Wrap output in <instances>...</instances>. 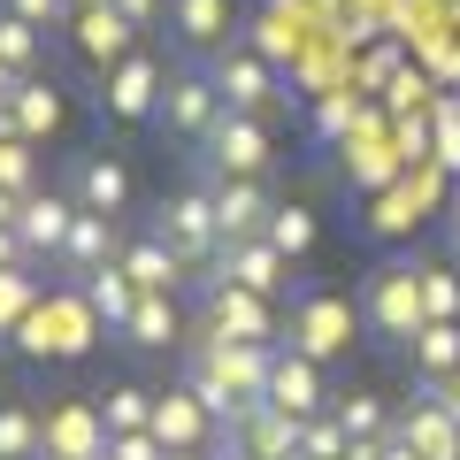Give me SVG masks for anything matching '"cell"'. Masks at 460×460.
<instances>
[{
    "label": "cell",
    "mask_w": 460,
    "mask_h": 460,
    "mask_svg": "<svg viewBox=\"0 0 460 460\" xmlns=\"http://www.w3.org/2000/svg\"><path fill=\"white\" fill-rule=\"evenodd\" d=\"M438 131H445V162L460 169V100H445V108H438Z\"/></svg>",
    "instance_id": "39"
},
{
    "label": "cell",
    "mask_w": 460,
    "mask_h": 460,
    "mask_svg": "<svg viewBox=\"0 0 460 460\" xmlns=\"http://www.w3.org/2000/svg\"><path fill=\"white\" fill-rule=\"evenodd\" d=\"M215 192V223H223V238H261L269 215H277V192H269V177H215V169H199Z\"/></svg>",
    "instance_id": "12"
},
{
    "label": "cell",
    "mask_w": 460,
    "mask_h": 460,
    "mask_svg": "<svg viewBox=\"0 0 460 460\" xmlns=\"http://www.w3.org/2000/svg\"><path fill=\"white\" fill-rule=\"evenodd\" d=\"M69 8H100V0H69Z\"/></svg>",
    "instance_id": "48"
},
{
    "label": "cell",
    "mask_w": 460,
    "mask_h": 460,
    "mask_svg": "<svg viewBox=\"0 0 460 460\" xmlns=\"http://www.w3.org/2000/svg\"><path fill=\"white\" fill-rule=\"evenodd\" d=\"M199 169H215V177H269V169H277V146H269V115L223 108V115H215V131L199 138Z\"/></svg>",
    "instance_id": "4"
},
{
    "label": "cell",
    "mask_w": 460,
    "mask_h": 460,
    "mask_svg": "<svg viewBox=\"0 0 460 460\" xmlns=\"http://www.w3.org/2000/svg\"><path fill=\"white\" fill-rule=\"evenodd\" d=\"M208 269H223L230 284H246V292H292V261H284L269 238H223V253H215Z\"/></svg>",
    "instance_id": "19"
},
{
    "label": "cell",
    "mask_w": 460,
    "mask_h": 460,
    "mask_svg": "<svg viewBox=\"0 0 460 460\" xmlns=\"http://www.w3.org/2000/svg\"><path fill=\"white\" fill-rule=\"evenodd\" d=\"M154 399L162 392H146V384H108V392H100V422H108V438L115 429H154Z\"/></svg>",
    "instance_id": "29"
},
{
    "label": "cell",
    "mask_w": 460,
    "mask_h": 460,
    "mask_svg": "<svg viewBox=\"0 0 460 460\" xmlns=\"http://www.w3.org/2000/svg\"><path fill=\"white\" fill-rule=\"evenodd\" d=\"M361 323L376 330L384 345H399L407 353V338L429 323V307H422V261H376L361 277Z\"/></svg>",
    "instance_id": "1"
},
{
    "label": "cell",
    "mask_w": 460,
    "mask_h": 460,
    "mask_svg": "<svg viewBox=\"0 0 460 460\" xmlns=\"http://www.w3.org/2000/svg\"><path fill=\"white\" fill-rule=\"evenodd\" d=\"M77 299L100 314V330H123V323H131V307H138V284H131V269H123V261H108V269H93V277H77Z\"/></svg>",
    "instance_id": "23"
},
{
    "label": "cell",
    "mask_w": 460,
    "mask_h": 460,
    "mask_svg": "<svg viewBox=\"0 0 460 460\" xmlns=\"http://www.w3.org/2000/svg\"><path fill=\"white\" fill-rule=\"evenodd\" d=\"M414 392H438V399H445V407H453V414H460V368H453V376H445V384H414Z\"/></svg>",
    "instance_id": "41"
},
{
    "label": "cell",
    "mask_w": 460,
    "mask_h": 460,
    "mask_svg": "<svg viewBox=\"0 0 460 460\" xmlns=\"http://www.w3.org/2000/svg\"><path fill=\"white\" fill-rule=\"evenodd\" d=\"M108 460H169V445L154 429H115L108 438Z\"/></svg>",
    "instance_id": "36"
},
{
    "label": "cell",
    "mask_w": 460,
    "mask_h": 460,
    "mask_svg": "<svg viewBox=\"0 0 460 460\" xmlns=\"http://www.w3.org/2000/svg\"><path fill=\"white\" fill-rule=\"evenodd\" d=\"M199 330L215 338H253V345H277V299L230 284L223 269H199Z\"/></svg>",
    "instance_id": "2"
},
{
    "label": "cell",
    "mask_w": 460,
    "mask_h": 460,
    "mask_svg": "<svg viewBox=\"0 0 460 460\" xmlns=\"http://www.w3.org/2000/svg\"><path fill=\"white\" fill-rule=\"evenodd\" d=\"M47 460H108L100 399H62V407L47 414Z\"/></svg>",
    "instance_id": "17"
},
{
    "label": "cell",
    "mask_w": 460,
    "mask_h": 460,
    "mask_svg": "<svg viewBox=\"0 0 460 460\" xmlns=\"http://www.w3.org/2000/svg\"><path fill=\"white\" fill-rule=\"evenodd\" d=\"M223 445L230 453H253V460H299V414H284L277 399H261V407H246L223 429Z\"/></svg>",
    "instance_id": "15"
},
{
    "label": "cell",
    "mask_w": 460,
    "mask_h": 460,
    "mask_svg": "<svg viewBox=\"0 0 460 460\" xmlns=\"http://www.w3.org/2000/svg\"><path fill=\"white\" fill-rule=\"evenodd\" d=\"M16 84H23V77H16L8 62H0V100H16Z\"/></svg>",
    "instance_id": "44"
},
{
    "label": "cell",
    "mask_w": 460,
    "mask_h": 460,
    "mask_svg": "<svg viewBox=\"0 0 460 460\" xmlns=\"http://www.w3.org/2000/svg\"><path fill=\"white\" fill-rule=\"evenodd\" d=\"M345 445H353V438H345V422L330 407L299 422V460H345Z\"/></svg>",
    "instance_id": "31"
},
{
    "label": "cell",
    "mask_w": 460,
    "mask_h": 460,
    "mask_svg": "<svg viewBox=\"0 0 460 460\" xmlns=\"http://www.w3.org/2000/svg\"><path fill=\"white\" fill-rule=\"evenodd\" d=\"M353 123H361V100H353V93H330L323 108H314V131H323V138H345Z\"/></svg>",
    "instance_id": "35"
},
{
    "label": "cell",
    "mask_w": 460,
    "mask_h": 460,
    "mask_svg": "<svg viewBox=\"0 0 460 460\" xmlns=\"http://www.w3.org/2000/svg\"><path fill=\"white\" fill-rule=\"evenodd\" d=\"M23 323H31V284H23V269H0V338Z\"/></svg>",
    "instance_id": "34"
},
{
    "label": "cell",
    "mask_w": 460,
    "mask_h": 460,
    "mask_svg": "<svg viewBox=\"0 0 460 460\" xmlns=\"http://www.w3.org/2000/svg\"><path fill=\"white\" fill-rule=\"evenodd\" d=\"M115 8H123V16H131L138 31H146V23H162V8H169V0H115Z\"/></svg>",
    "instance_id": "40"
},
{
    "label": "cell",
    "mask_w": 460,
    "mask_h": 460,
    "mask_svg": "<svg viewBox=\"0 0 460 460\" xmlns=\"http://www.w3.org/2000/svg\"><path fill=\"white\" fill-rule=\"evenodd\" d=\"M330 414L345 422V438H399V407H392L384 392H368V384L330 392Z\"/></svg>",
    "instance_id": "25"
},
{
    "label": "cell",
    "mask_w": 460,
    "mask_h": 460,
    "mask_svg": "<svg viewBox=\"0 0 460 460\" xmlns=\"http://www.w3.org/2000/svg\"><path fill=\"white\" fill-rule=\"evenodd\" d=\"M115 253H123V223H115V215L77 208V223H69V238H62V253H54V269L77 284V277H93V269H108Z\"/></svg>",
    "instance_id": "18"
},
{
    "label": "cell",
    "mask_w": 460,
    "mask_h": 460,
    "mask_svg": "<svg viewBox=\"0 0 460 460\" xmlns=\"http://www.w3.org/2000/svg\"><path fill=\"white\" fill-rule=\"evenodd\" d=\"M261 238L284 253V261H299V253L314 246V215H307V208H292V199H277V215H269V230H261Z\"/></svg>",
    "instance_id": "30"
},
{
    "label": "cell",
    "mask_w": 460,
    "mask_h": 460,
    "mask_svg": "<svg viewBox=\"0 0 460 460\" xmlns=\"http://www.w3.org/2000/svg\"><path fill=\"white\" fill-rule=\"evenodd\" d=\"M453 246H460V192H453Z\"/></svg>",
    "instance_id": "46"
},
{
    "label": "cell",
    "mask_w": 460,
    "mask_h": 460,
    "mask_svg": "<svg viewBox=\"0 0 460 460\" xmlns=\"http://www.w3.org/2000/svg\"><path fill=\"white\" fill-rule=\"evenodd\" d=\"M69 223H77V199H69L62 184H39V192H23V208H16V230H23V246H31L39 261L62 253Z\"/></svg>",
    "instance_id": "22"
},
{
    "label": "cell",
    "mask_w": 460,
    "mask_h": 460,
    "mask_svg": "<svg viewBox=\"0 0 460 460\" xmlns=\"http://www.w3.org/2000/svg\"><path fill=\"white\" fill-rule=\"evenodd\" d=\"M62 192L77 199V208H93V215H131V199H138V184H131V162L123 154H108V146H84V154H69V169H62Z\"/></svg>",
    "instance_id": "7"
},
{
    "label": "cell",
    "mask_w": 460,
    "mask_h": 460,
    "mask_svg": "<svg viewBox=\"0 0 460 460\" xmlns=\"http://www.w3.org/2000/svg\"><path fill=\"white\" fill-rule=\"evenodd\" d=\"M0 184L8 192H39V146L31 138H0Z\"/></svg>",
    "instance_id": "32"
},
{
    "label": "cell",
    "mask_w": 460,
    "mask_h": 460,
    "mask_svg": "<svg viewBox=\"0 0 460 460\" xmlns=\"http://www.w3.org/2000/svg\"><path fill=\"white\" fill-rule=\"evenodd\" d=\"M407 368H414V384H445L460 368V323H422L407 338Z\"/></svg>",
    "instance_id": "26"
},
{
    "label": "cell",
    "mask_w": 460,
    "mask_h": 460,
    "mask_svg": "<svg viewBox=\"0 0 460 460\" xmlns=\"http://www.w3.org/2000/svg\"><path fill=\"white\" fill-rule=\"evenodd\" d=\"M384 460H422V453H414L407 438H392V445H384Z\"/></svg>",
    "instance_id": "43"
},
{
    "label": "cell",
    "mask_w": 460,
    "mask_h": 460,
    "mask_svg": "<svg viewBox=\"0 0 460 460\" xmlns=\"http://www.w3.org/2000/svg\"><path fill=\"white\" fill-rule=\"evenodd\" d=\"M0 8H16L23 23H39V31H69V16H77L69 0H0Z\"/></svg>",
    "instance_id": "37"
},
{
    "label": "cell",
    "mask_w": 460,
    "mask_h": 460,
    "mask_svg": "<svg viewBox=\"0 0 460 460\" xmlns=\"http://www.w3.org/2000/svg\"><path fill=\"white\" fill-rule=\"evenodd\" d=\"M162 84H169V69H162V54H146V47H131L115 69H100V115L108 123H154L162 115Z\"/></svg>",
    "instance_id": "5"
},
{
    "label": "cell",
    "mask_w": 460,
    "mask_h": 460,
    "mask_svg": "<svg viewBox=\"0 0 460 460\" xmlns=\"http://www.w3.org/2000/svg\"><path fill=\"white\" fill-rule=\"evenodd\" d=\"M215 460H253V453H230V445H223V438H215Z\"/></svg>",
    "instance_id": "45"
},
{
    "label": "cell",
    "mask_w": 460,
    "mask_h": 460,
    "mask_svg": "<svg viewBox=\"0 0 460 460\" xmlns=\"http://www.w3.org/2000/svg\"><path fill=\"white\" fill-rule=\"evenodd\" d=\"M69 47H77L93 69H115L123 54L138 47V23L123 16L115 0H100V8H77V16H69Z\"/></svg>",
    "instance_id": "16"
},
{
    "label": "cell",
    "mask_w": 460,
    "mask_h": 460,
    "mask_svg": "<svg viewBox=\"0 0 460 460\" xmlns=\"http://www.w3.org/2000/svg\"><path fill=\"white\" fill-rule=\"evenodd\" d=\"M115 338H123V345H138V353H184V345H192V330H184L177 292H138L131 323L115 330Z\"/></svg>",
    "instance_id": "20"
},
{
    "label": "cell",
    "mask_w": 460,
    "mask_h": 460,
    "mask_svg": "<svg viewBox=\"0 0 460 460\" xmlns=\"http://www.w3.org/2000/svg\"><path fill=\"white\" fill-rule=\"evenodd\" d=\"M422 307H429V323H460V277L453 269H422Z\"/></svg>",
    "instance_id": "33"
},
{
    "label": "cell",
    "mask_w": 460,
    "mask_h": 460,
    "mask_svg": "<svg viewBox=\"0 0 460 460\" xmlns=\"http://www.w3.org/2000/svg\"><path fill=\"white\" fill-rule=\"evenodd\" d=\"M0 460H47V414L23 399H0Z\"/></svg>",
    "instance_id": "27"
},
{
    "label": "cell",
    "mask_w": 460,
    "mask_h": 460,
    "mask_svg": "<svg viewBox=\"0 0 460 460\" xmlns=\"http://www.w3.org/2000/svg\"><path fill=\"white\" fill-rule=\"evenodd\" d=\"M31 261H39V253L23 246V230H16V223H0V269H31Z\"/></svg>",
    "instance_id": "38"
},
{
    "label": "cell",
    "mask_w": 460,
    "mask_h": 460,
    "mask_svg": "<svg viewBox=\"0 0 460 460\" xmlns=\"http://www.w3.org/2000/svg\"><path fill=\"white\" fill-rule=\"evenodd\" d=\"M8 108H16V131L31 138V146H47V138L62 131V115H69V100H62V84H47V77H23V84H16V100H8Z\"/></svg>",
    "instance_id": "24"
},
{
    "label": "cell",
    "mask_w": 460,
    "mask_h": 460,
    "mask_svg": "<svg viewBox=\"0 0 460 460\" xmlns=\"http://www.w3.org/2000/svg\"><path fill=\"white\" fill-rule=\"evenodd\" d=\"M162 31H169V47H177V62H208V54H223L246 23H238V0H169Z\"/></svg>",
    "instance_id": "9"
},
{
    "label": "cell",
    "mask_w": 460,
    "mask_h": 460,
    "mask_svg": "<svg viewBox=\"0 0 460 460\" xmlns=\"http://www.w3.org/2000/svg\"><path fill=\"white\" fill-rule=\"evenodd\" d=\"M16 208H23V192H8V184H0V223H16Z\"/></svg>",
    "instance_id": "42"
},
{
    "label": "cell",
    "mask_w": 460,
    "mask_h": 460,
    "mask_svg": "<svg viewBox=\"0 0 460 460\" xmlns=\"http://www.w3.org/2000/svg\"><path fill=\"white\" fill-rule=\"evenodd\" d=\"M146 230H162V238H169V246H177L192 269H208L215 253H223V223H215V192H208V177H192L184 192H169L162 208L146 215Z\"/></svg>",
    "instance_id": "3"
},
{
    "label": "cell",
    "mask_w": 460,
    "mask_h": 460,
    "mask_svg": "<svg viewBox=\"0 0 460 460\" xmlns=\"http://www.w3.org/2000/svg\"><path fill=\"white\" fill-rule=\"evenodd\" d=\"M115 261L131 269V284H138V292H184V284H199V269L184 261L177 246H169L162 230H131V238H123V253H115Z\"/></svg>",
    "instance_id": "14"
},
{
    "label": "cell",
    "mask_w": 460,
    "mask_h": 460,
    "mask_svg": "<svg viewBox=\"0 0 460 460\" xmlns=\"http://www.w3.org/2000/svg\"><path fill=\"white\" fill-rule=\"evenodd\" d=\"M215 115H223V93H215V77H208V62H177L169 69V84H162V123L169 138H184V146H199V138L215 131Z\"/></svg>",
    "instance_id": "8"
},
{
    "label": "cell",
    "mask_w": 460,
    "mask_h": 460,
    "mask_svg": "<svg viewBox=\"0 0 460 460\" xmlns=\"http://www.w3.org/2000/svg\"><path fill=\"white\" fill-rule=\"evenodd\" d=\"M399 438H407L422 460H460V414L445 407L438 392H414L407 407H399Z\"/></svg>",
    "instance_id": "21"
},
{
    "label": "cell",
    "mask_w": 460,
    "mask_h": 460,
    "mask_svg": "<svg viewBox=\"0 0 460 460\" xmlns=\"http://www.w3.org/2000/svg\"><path fill=\"white\" fill-rule=\"evenodd\" d=\"M169 460H215V453H169Z\"/></svg>",
    "instance_id": "47"
},
{
    "label": "cell",
    "mask_w": 460,
    "mask_h": 460,
    "mask_svg": "<svg viewBox=\"0 0 460 460\" xmlns=\"http://www.w3.org/2000/svg\"><path fill=\"white\" fill-rule=\"evenodd\" d=\"M353 330H361V307H345L338 292H292V323H284V338H292L299 353L338 361L345 345H353Z\"/></svg>",
    "instance_id": "10"
},
{
    "label": "cell",
    "mask_w": 460,
    "mask_h": 460,
    "mask_svg": "<svg viewBox=\"0 0 460 460\" xmlns=\"http://www.w3.org/2000/svg\"><path fill=\"white\" fill-rule=\"evenodd\" d=\"M154 438L169 445V453H215V438H223V422H215L208 407H199L192 384H162V399H154Z\"/></svg>",
    "instance_id": "11"
},
{
    "label": "cell",
    "mask_w": 460,
    "mask_h": 460,
    "mask_svg": "<svg viewBox=\"0 0 460 460\" xmlns=\"http://www.w3.org/2000/svg\"><path fill=\"white\" fill-rule=\"evenodd\" d=\"M47 39H54V31L23 23L16 8H0V62L16 69V77H39V62H47Z\"/></svg>",
    "instance_id": "28"
},
{
    "label": "cell",
    "mask_w": 460,
    "mask_h": 460,
    "mask_svg": "<svg viewBox=\"0 0 460 460\" xmlns=\"http://www.w3.org/2000/svg\"><path fill=\"white\" fill-rule=\"evenodd\" d=\"M269 399H277L284 414H323L330 407V384H323V361L314 353H299L292 338H277V361H269Z\"/></svg>",
    "instance_id": "13"
},
{
    "label": "cell",
    "mask_w": 460,
    "mask_h": 460,
    "mask_svg": "<svg viewBox=\"0 0 460 460\" xmlns=\"http://www.w3.org/2000/svg\"><path fill=\"white\" fill-rule=\"evenodd\" d=\"M208 77H215V93H223V108H246V115H269L284 100L277 62H269L253 39H230L223 54H208Z\"/></svg>",
    "instance_id": "6"
}]
</instances>
